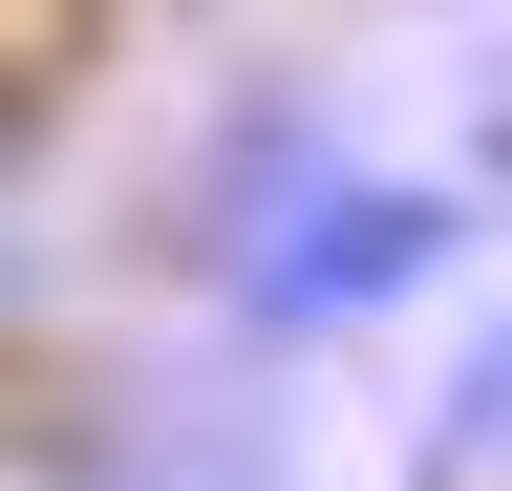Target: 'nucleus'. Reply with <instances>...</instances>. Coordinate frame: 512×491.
<instances>
[{
	"label": "nucleus",
	"instance_id": "nucleus-1",
	"mask_svg": "<svg viewBox=\"0 0 512 491\" xmlns=\"http://www.w3.org/2000/svg\"><path fill=\"white\" fill-rule=\"evenodd\" d=\"M470 257V214L427 193V171H299L278 214L214 257V299H235V342H278V363H320V342H363V321H406V299Z\"/></svg>",
	"mask_w": 512,
	"mask_h": 491
},
{
	"label": "nucleus",
	"instance_id": "nucleus-2",
	"mask_svg": "<svg viewBox=\"0 0 512 491\" xmlns=\"http://www.w3.org/2000/svg\"><path fill=\"white\" fill-rule=\"evenodd\" d=\"M427 491H512V321L448 363V427H427Z\"/></svg>",
	"mask_w": 512,
	"mask_h": 491
},
{
	"label": "nucleus",
	"instance_id": "nucleus-3",
	"mask_svg": "<svg viewBox=\"0 0 512 491\" xmlns=\"http://www.w3.org/2000/svg\"><path fill=\"white\" fill-rule=\"evenodd\" d=\"M86 491H256V470H214V449H192V470H171V449H150V470H86Z\"/></svg>",
	"mask_w": 512,
	"mask_h": 491
}]
</instances>
